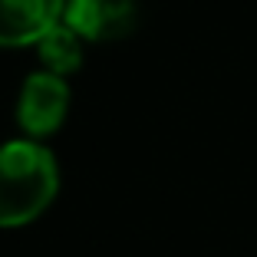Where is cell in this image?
<instances>
[{
  "instance_id": "4",
  "label": "cell",
  "mask_w": 257,
  "mask_h": 257,
  "mask_svg": "<svg viewBox=\"0 0 257 257\" xmlns=\"http://www.w3.org/2000/svg\"><path fill=\"white\" fill-rule=\"evenodd\" d=\"M66 27L86 40H115L125 37L136 23V0H69Z\"/></svg>"
},
{
  "instance_id": "3",
  "label": "cell",
  "mask_w": 257,
  "mask_h": 257,
  "mask_svg": "<svg viewBox=\"0 0 257 257\" xmlns=\"http://www.w3.org/2000/svg\"><path fill=\"white\" fill-rule=\"evenodd\" d=\"M63 10V0H0V46L40 43Z\"/></svg>"
},
{
  "instance_id": "1",
  "label": "cell",
  "mask_w": 257,
  "mask_h": 257,
  "mask_svg": "<svg viewBox=\"0 0 257 257\" xmlns=\"http://www.w3.org/2000/svg\"><path fill=\"white\" fill-rule=\"evenodd\" d=\"M60 191V165L40 142L0 145V227L37 221Z\"/></svg>"
},
{
  "instance_id": "5",
  "label": "cell",
  "mask_w": 257,
  "mask_h": 257,
  "mask_svg": "<svg viewBox=\"0 0 257 257\" xmlns=\"http://www.w3.org/2000/svg\"><path fill=\"white\" fill-rule=\"evenodd\" d=\"M37 46H40V60H43L46 66H50V73H56V76L76 69V66H79V60H83L79 33L69 30L66 23H56V27L46 33Z\"/></svg>"
},
{
  "instance_id": "2",
  "label": "cell",
  "mask_w": 257,
  "mask_h": 257,
  "mask_svg": "<svg viewBox=\"0 0 257 257\" xmlns=\"http://www.w3.org/2000/svg\"><path fill=\"white\" fill-rule=\"evenodd\" d=\"M69 109V89L63 83V76L56 73H33L27 76L20 92V106H17V119H20L27 136H50L63 125Z\"/></svg>"
}]
</instances>
